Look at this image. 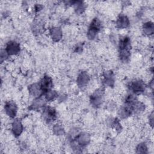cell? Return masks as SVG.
Masks as SVG:
<instances>
[{
    "mask_svg": "<svg viewBox=\"0 0 154 154\" xmlns=\"http://www.w3.org/2000/svg\"><path fill=\"white\" fill-rule=\"evenodd\" d=\"M104 90L102 88H99L96 90L90 96L91 104L96 108L99 107L103 100Z\"/></svg>",
    "mask_w": 154,
    "mask_h": 154,
    "instance_id": "obj_3",
    "label": "cell"
},
{
    "mask_svg": "<svg viewBox=\"0 0 154 154\" xmlns=\"http://www.w3.org/2000/svg\"><path fill=\"white\" fill-rule=\"evenodd\" d=\"M49 34L52 40L54 42H57L61 40L62 38V31L60 28L58 27H52L49 29Z\"/></svg>",
    "mask_w": 154,
    "mask_h": 154,
    "instance_id": "obj_13",
    "label": "cell"
},
{
    "mask_svg": "<svg viewBox=\"0 0 154 154\" xmlns=\"http://www.w3.org/2000/svg\"><path fill=\"white\" fill-rule=\"evenodd\" d=\"M132 112L133 111L132 109L128 105L125 104V106H122L119 109V114L122 119H126L129 117L131 115Z\"/></svg>",
    "mask_w": 154,
    "mask_h": 154,
    "instance_id": "obj_17",
    "label": "cell"
},
{
    "mask_svg": "<svg viewBox=\"0 0 154 154\" xmlns=\"http://www.w3.org/2000/svg\"><path fill=\"white\" fill-rule=\"evenodd\" d=\"M45 94V99L47 101H51L54 100L58 96V93H57V91L52 90L46 92Z\"/></svg>",
    "mask_w": 154,
    "mask_h": 154,
    "instance_id": "obj_19",
    "label": "cell"
},
{
    "mask_svg": "<svg viewBox=\"0 0 154 154\" xmlns=\"http://www.w3.org/2000/svg\"><path fill=\"white\" fill-rule=\"evenodd\" d=\"M143 32L146 35H150L153 34L154 32V25L152 22H147L144 23L142 28Z\"/></svg>",
    "mask_w": 154,
    "mask_h": 154,
    "instance_id": "obj_16",
    "label": "cell"
},
{
    "mask_svg": "<svg viewBox=\"0 0 154 154\" xmlns=\"http://www.w3.org/2000/svg\"><path fill=\"white\" fill-rule=\"evenodd\" d=\"M119 48L120 60L124 63L127 62L131 56V43L130 38L127 36L122 37L119 42Z\"/></svg>",
    "mask_w": 154,
    "mask_h": 154,
    "instance_id": "obj_1",
    "label": "cell"
},
{
    "mask_svg": "<svg viewBox=\"0 0 154 154\" xmlns=\"http://www.w3.org/2000/svg\"><path fill=\"white\" fill-rule=\"evenodd\" d=\"M54 133L57 135H62L64 134L63 127L60 124H56L53 127Z\"/></svg>",
    "mask_w": 154,
    "mask_h": 154,
    "instance_id": "obj_20",
    "label": "cell"
},
{
    "mask_svg": "<svg viewBox=\"0 0 154 154\" xmlns=\"http://www.w3.org/2000/svg\"><path fill=\"white\" fill-rule=\"evenodd\" d=\"M103 82L104 83L109 87H113L115 82V77L114 73L111 71H106L103 73Z\"/></svg>",
    "mask_w": 154,
    "mask_h": 154,
    "instance_id": "obj_11",
    "label": "cell"
},
{
    "mask_svg": "<svg viewBox=\"0 0 154 154\" xmlns=\"http://www.w3.org/2000/svg\"><path fill=\"white\" fill-rule=\"evenodd\" d=\"M149 123L150 124V125L152 126H153V112L151 113V114L149 117Z\"/></svg>",
    "mask_w": 154,
    "mask_h": 154,
    "instance_id": "obj_24",
    "label": "cell"
},
{
    "mask_svg": "<svg viewBox=\"0 0 154 154\" xmlns=\"http://www.w3.org/2000/svg\"><path fill=\"white\" fill-rule=\"evenodd\" d=\"M39 84L41 87V88L43 93H45L46 92L51 90L52 88L53 82L52 78L48 75H45L44 77L40 81Z\"/></svg>",
    "mask_w": 154,
    "mask_h": 154,
    "instance_id": "obj_7",
    "label": "cell"
},
{
    "mask_svg": "<svg viewBox=\"0 0 154 154\" xmlns=\"http://www.w3.org/2000/svg\"><path fill=\"white\" fill-rule=\"evenodd\" d=\"M90 141V135L87 132H81L78 134L75 137V142L78 147H84L87 146Z\"/></svg>",
    "mask_w": 154,
    "mask_h": 154,
    "instance_id": "obj_5",
    "label": "cell"
},
{
    "mask_svg": "<svg viewBox=\"0 0 154 154\" xmlns=\"http://www.w3.org/2000/svg\"><path fill=\"white\" fill-rule=\"evenodd\" d=\"M136 152L138 153H147V147L146 144L144 143H140L136 148Z\"/></svg>",
    "mask_w": 154,
    "mask_h": 154,
    "instance_id": "obj_21",
    "label": "cell"
},
{
    "mask_svg": "<svg viewBox=\"0 0 154 154\" xmlns=\"http://www.w3.org/2000/svg\"><path fill=\"white\" fill-rule=\"evenodd\" d=\"M112 126L117 131V132H120L122 130V126L120 123L119 120L117 119H115L113 120V121L111 123Z\"/></svg>",
    "mask_w": 154,
    "mask_h": 154,
    "instance_id": "obj_22",
    "label": "cell"
},
{
    "mask_svg": "<svg viewBox=\"0 0 154 154\" xmlns=\"http://www.w3.org/2000/svg\"><path fill=\"white\" fill-rule=\"evenodd\" d=\"M82 51V45H81V44L77 45L75 48V52L80 53Z\"/></svg>",
    "mask_w": 154,
    "mask_h": 154,
    "instance_id": "obj_23",
    "label": "cell"
},
{
    "mask_svg": "<svg viewBox=\"0 0 154 154\" xmlns=\"http://www.w3.org/2000/svg\"><path fill=\"white\" fill-rule=\"evenodd\" d=\"M56 110L55 108L51 106H48L44 111L45 119L48 122L54 121L56 118Z\"/></svg>",
    "mask_w": 154,
    "mask_h": 154,
    "instance_id": "obj_15",
    "label": "cell"
},
{
    "mask_svg": "<svg viewBox=\"0 0 154 154\" xmlns=\"http://www.w3.org/2000/svg\"><path fill=\"white\" fill-rule=\"evenodd\" d=\"M5 50L8 55H14L19 53L20 48L19 44L16 42L10 41L7 43Z\"/></svg>",
    "mask_w": 154,
    "mask_h": 154,
    "instance_id": "obj_6",
    "label": "cell"
},
{
    "mask_svg": "<svg viewBox=\"0 0 154 154\" xmlns=\"http://www.w3.org/2000/svg\"><path fill=\"white\" fill-rule=\"evenodd\" d=\"M129 88L134 94H141L144 91L146 85L143 81L141 79H135L130 82Z\"/></svg>",
    "mask_w": 154,
    "mask_h": 154,
    "instance_id": "obj_4",
    "label": "cell"
},
{
    "mask_svg": "<svg viewBox=\"0 0 154 154\" xmlns=\"http://www.w3.org/2000/svg\"><path fill=\"white\" fill-rule=\"evenodd\" d=\"M45 104V102L44 100L41 99V98H38L37 97V99H35L32 104L31 105V108L32 109H39L40 108H41L42 106H43Z\"/></svg>",
    "mask_w": 154,
    "mask_h": 154,
    "instance_id": "obj_18",
    "label": "cell"
},
{
    "mask_svg": "<svg viewBox=\"0 0 154 154\" xmlns=\"http://www.w3.org/2000/svg\"><path fill=\"white\" fill-rule=\"evenodd\" d=\"M28 91L31 95L37 98L43 93L39 84H32L30 85L28 87Z\"/></svg>",
    "mask_w": 154,
    "mask_h": 154,
    "instance_id": "obj_12",
    "label": "cell"
},
{
    "mask_svg": "<svg viewBox=\"0 0 154 154\" xmlns=\"http://www.w3.org/2000/svg\"><path fill=\"white\" fill-rule=\"evenodd\" d=\"M129 25V20L128 17L123 14H120L116 20V26L118 28H126Z\"/></svg>",
    "mask_w": 154,
    "mask_h": 154,
    "instance_id": "obj_10",
    "label": "cell"
},
{
    "mask_svg": "<svg viewBox=\"0 0 154 154\" xmlns=\"http://www.w3.org/2000/svg\"><path fill=\"white\" fill-rule=\"evenodd\" d=\"M89 75L85 72H81L77 77V84L79 88L85 87L89 82Z\"/></svg>",
    "mask_w": 154,
    "mask_h": 154,
    "instance_id": "obj_9",
    "label": "cell"
},
{
    "mask_svg": "<svg viewBox=\"0 0 154 154\" xmlns=\"http://www.w3.org/2000/svg\"><path fill=\"white\" fill-rule=\"evenodd\" d=\"M101 29V22L98 18H94L93 19L90 23L88 32L87 37L89 40H94L96 37L97 33Z\"/></svg>",
    "mask_w": 154,
    "mask_h": 154,
    "instance_id": "obj_2",
    "label": "cell"
},
{
    "mask_svg": "<svg viewBox=\"0 0 154 154\" xmlns=\"http://www.w3.org/2000/svg\"><path fill=\"white\" fill-rule=\"evenodd\" d=\"M23 131V125L18 119H14L12 123V132L16 137L19 136Z\"/></svg>",
    "mask_w": 154,
    "mask_h": 154,
    "instance_id": "obj_14",
    "label": "cell"
},
{
    "mask_svg": "<svg viewBox=\"0 0 154 154\" xmlns=\"http://www.w3.org/2000/svg\"><path fill=\"white\" fill-rule=\"evenodd\" d=\"M17 109V105L13 101L7 102L4 106V109L6 114L11 118H13L16 116Z\"/></svg>",
    "mask_w": 154,
    "mask_h": 154,
    "instance_id": "obj_8",
    "label": "cell"
}]
</instances>
